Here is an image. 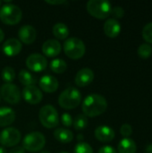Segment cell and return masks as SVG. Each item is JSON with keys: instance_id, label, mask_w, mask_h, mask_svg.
Segmentation results:
<instances>
[{"instance_id": "obj_1", "label": "cell", "mask_w": 152, "mask_h": 153, "mask_svg": "<svg viewBox=\"0 0 152 153\" xmlns=\"http://www.w3.org/2000/svg\"><path fill=\"white\" fill-rule=\"evenodd\" d=\"M108 102L107 100L99 94H90L82 101V109L83 115L87 117H96L107 110Z\"/></svg>"}, {"instance_id": "obj_2", "label": "cell", "mask_w": 152, "mask_h": 153, "mask_svg": "<svg viewBox=\"0 0 152 153\" xmlns=\"http://www.w3.org/2000/svg\"><path fill=\"white\" fill-rule=\"evenodd\" d=\"M82 102V94L75 87H68L64 90L58 97V104L62 108L73 109Z\"/></svg>"}, {"instance_id": "obj_3", "label": "cell", "mask_w": 152, "mask_h": 153, "mask_svg": "<svg viewBox=\"0 0 152 153\" xmlns=\"http://www.w3.org/2000/svg\"><path fill=\"white\" fill-rule=\"evenodd\" d=\"M63 49L65 54L69 58L77 60L84 56L86 51V47L82 39H80L79 38L72 37L65 39L63 46Z\"/></svg>"}, {"instance_id": "obj_4", "label": "cell", "mask_w": 152, "mask_h": 153, "mask_svg": "<svg viewBox=\"0 0 152 153\" xmlns=\"http://www.w3.org/2000/svg\"><path fill=\"white\" fill-rule=\"evenodd\" d=\"M22 18V9L15 4H6L0 7V20L7 25L18 24Z\"/></svg>"}, {"instance_id": "obj_5", "label": "cell", "mask_w": 152, "mask_h": 153, "mask_svg": "<svg viewBox=\"0 0 152 153\" xmlns=\"http://www.w3.org/2000/svg\"><path fill=\"white\" fill-rule=\"evenodd\" d=\"M88 13L97 19H107L111 13V4L106 0H90L86 4Z\"/></svg>"}, {"instance_id": "obj_6", "label": "cell", "mask_w": 152, "mask_h": 153, "mask_svg": "<svg viewBox=\"0 0 152 153\" xmlns=\"http://www.w3.org/2000/svg\"><path fill=\"white\" fill-rule=\"evenodd\" d=\"M46 145V138L39 132L27 134L22 139V148L29 152H40Z\"/></svg>"}, {"instance_id": "obj_7", "label": "cell", "mask_w": 152, "mask_h": 153, "mask_svg": "<svg viewBox=\"0 0 152 153\" xmlns=\"http://www.w3.org/2000/svg\"><path fill=\"white\" fill-rule=\"evenodd\" d=\"M39 118L41 125L47 128H56L59 125L58 112L52 105L43 106L39 112Z\"/></svg>"}, {"instance_id": "obj_8", "label": "cell", "mask_w": 152, "mask_h": 153, "mask_svg": "<svg viewBox=\"0 0 152 153\" xmlns=\"http://www.w3.org/2000/svg\"><path fill=\"white\" fill-rule=\"evenodd\" d=\"M0 96L5 102L11 105H15L20 102L22 92L15 84L4 83L0 88Z\"/></svg>"}, {"instance_id": "obj_9", "label": "cell", "mask_w": 152, "mask_h": 153, "mask_svg": "<svg viewBox=\"0 0 152 153\" xmlns=\"http://www.w3.org/2000/svg\"><path fill=\"white\" fill-rule=\"evenodd\" d=\"M21 133L14 127H7L0 134V143L3 147H15L21 141Z\"/></svg>"}, {"instance_id": "obj_10", "label": "cell", "mask_w": 152, "mask_h": 153, "mask_svg": "<svg viewBox=\"0 0 152 153\" xmlns=\"http://www.w3.org/2000/svg\"><path fill=\"white\" fill-rule=\"evenodd\" d=\"M26 66L31 72L40 73L44 71L47 66V58L40 54L34 53L30 55L26 59Z\"/></svg>"}, {"instance_id": "obj_11", "label": "cell", "mask_w": 152, "mask_h": 153, "mask_svg": "<svg viewBox=\"0 0 152 153\" xmlns=\"http://www.w3.org/2000/svg\"><path fill=\"white\" fill-rule=\"evenodd\" d=\"M22 96L24 101L30 105L39 104L42 100V98H43L42 91L35 85L25 86L22 89Z\"/></svg>"}, {"instance_id": "obj_12", "label": "cell", "mask_w": 152, "mask_h": 153, "mask_svg": "<svg viewBox=\"0 0 152 153\" xmlns=\"http://www.w3.org/2000/svg\"><path fill=\"white\" fill-rule=\"evenodd\" d=\"M22 42L15 38L8 39L2 46V50L4 54L10 57L17 56L22 51Z\"/></svg>"}, {"instance_id": "obj_13", "label": "cell", "mask_w": 152, "mask_h": 153, "mask_svg": "<svg viewBox=\"0 0 152 153\" xmlns=\"http://www.w3.org/2000/svg\"><path fill=\"white\" fill-rule=\"evenodd\" d=\"M18 37L22 43L30 45L35 41L37 38V31L31 25H23L18 31Z\"/></svg>"}, {"instance_id": "obj_14", "label": "cell", "mask_w": 152, "mask_h": 153, "mask_svg": "<svg viewBox=\"0 0 152 153\" xmlns=\"http://www.w3.org/2000/svg\"><path fill=\"white\" fill-rule=\"evenodd\" d=\"M62 50L60 42L56 39H47L42 45V52L47 57H56Z\"/></svg>"}, {"instance_id": "obj_15", "label": "cell", "mask_w": 152, "mask_h": 153, "mask_svg": "<svg viewBox=\"0 0 152 153\" xmlns=\"http://www.w3.org/2000/svg\"><path fill=\"white\" fill-rule=\"evenodd\" d=\"M94 73L90 68H82L75 75L74 82L78 87H85L90 84L94 80Z\"/></svg>"}, {"instance_id": "obj_16", "label": "cell", "mask_w": 152, "mask_h": 153, "mask_svg": "<svg viewBox=\"0 0 152 153\" xmlns=\"http://www.w3.org/2000/svg\"><path fill=\"white\" fill-rule=\"evenodd\" d=\"M39 85L43 91L47 93H52L58 89L59 82L55 76L50 74H46L39 79Z\"/></svg>"}, {"instance_id": "obj_17", "label": "cell", "mask_w": 152, "mask_h": 153, "mask_svg": "<svg viewBox=\"0 0 152 153\" xmlns=\"http://www.w3.org/2000/svg\"><path fill=\"white\" fill-rule=\"evenodd\" d=\"M94 135L96 139L99 142L109 143L112 140H114L116 134H115V131L111 127L108 126H100L96 128L94 132Z\"/></svg>"}, {"instance_id": "obj_18", "label": "cell", "mask_w": 152, "mask_h": 153, "mask_svg": "<svg viewBox=\"0 0 152 153\" xmlns=\"http://www.w3.org/2000/svg\"><path fill=\"white\" fill-rule=\"evenodd\" d=\"M103 28H104L105 34L111 39L116 38L121 32V24L117 20L114 18L108 19L105 22Z\"/></svg>"}, {"instance_id": "obj_19", "label": "cell", "mask_w": 152, "mask_h": 153, "mask_svg": "<svg viewBox=\"0 0 152 153\" xmlns=\"http://www.w3.org/2000/svg\"><path fill=\"white\" fill-rule=\"evenodd\" d=\"M16 118L15 111L8 107L0 108V126L5 127L12 125Z\"/></svg>"}, {"instance_id": "obj_20", "label": "cell", "mask_w": 152, "mask_h": 153, "mask_svg": "<svg viewBox=\"0 0 152 153\" xmlns=\"http://www.w3.org/2000/svg\"><path fill=\"white\" fill-rule=\"evenodd\" d=\"M54 137L60 143L67 144V143H70L73 140V134L71 130L61 127V128H57L55 130Z\"/></svg>"}, {"instance_id": "obj_21", "label": "cell", "mask_w": 152, "mask_h": 153, "mask_svg": "<svg viewBox=\"0 0 152 153\" xmlns=\"http://www.w3.org/2000/svg\"><path fill=\"white\" fill-rule=\"evenodd\" d=\"M117 151L119 153H136L137 146L133 140L130 138H124L118 143Z\"/></svg>"}, {"instance_id": "obj_22", "label": "cell", "mask_w": 152, "mask_h": 153, "mask_svg": "<svg viewBox=\"0 0 152 153\" xmlns=\"http://www.w3.org/2000/svg\"><path fill=\"white\" fill-rule=\"evenodd\" d=\"M53 34L54 36L57 39H66L67 37L69 36V29L67 27V25H65L63 22H57L54 25L53 29H52Z\"/></svg>"}, {"instance_id": "obj_23", "label": "cell", "mask_w": 152, "mask_h": 153, "mask_svg": "<svg viewBox=\"0 0 152 153\" xmlns=\"http://www.w3.org/2000/svg\"><path fill=\"white\" fill-rule=\"evenodd\" d=\"M18 78L20 82L25 86H30V85H34L37 82L36 77L28 70H21L19 74H18Z\"/></svg>"}, {"instance_id": "obj_24", "label": "cell", "mask_w": 152, "mask_h": 153, "mask_svg": "<svg viewBox=\"0 0 152 153\" xmlns=\"http://www.w3.org/2000/svg\"><path fill=\"white\" fill-rule=\"evenodd\" d=\"M49 67L51 71L55 74H63L65 72L67 68V65L65 60L61 58H55L50 62Z\"/></svg>"}, {"instance_id": "obj_25", "label": "cell", "mask_w": 152, "mask_h": 153, "mask_svg": "<svg viewBox=\"0 0 152 153\" xmlns=\"http://www.w3.org/2000/svg\"><path fill=\"white\" fill-rule=\"evenodd\" d=\"M1 77L5 83H12V82H13V80L15 79L14 69L11 66L4 67L1 72Z\"/></svg>"}, {"instance_id": "obj_26", "label": "cell", "mask_w": 152, "mask_h": 153, "mask_svg": "<svg viewBox=\"0 0 152 153\" xmlns=\"http://www.w3.org/2000/svg\"><path fill=\"white\" fill-rule=\"evenodd\" d=\"M73 126L74 129L77 130V131L84 130L87 127V126H88V117L85 115H83V114L78 115L75 117V119L73 120Z\"/></svg>"}, {"instance_id": "obj_27", "label": "cell", "mask_w": 152, "mask_h": 153, "mask_svg": "<svg viewBox=\"0 0 152 153\" xmlns=\"http://www.w3.org/2000/svg\"><path fill=\"white\" fill-rule=\"evenodd\" d=\"M138 56L142 59H148L152 55V47L148 43H143L138 48Z\"/></svg>"}, {"instance_id": "obj_28", "label": "cell", "mask_w": 152, "mask_h": 153, "mask_svg": "<svg viewBox=\"0 0 152 153\" xmlns=\"http://www.w3.org/2000/svg\"><path fill=\"white\" fill-rule=\"evenodd\" d=\"M142 38L148 44H152V22L147 23L142 29Z\"/></svg>"}, {"instance_id": "obj_29", "label": "cell", "mask_w": 152, "mask_h": 153, "mask_svg": "<svg viewBox=\"0 0 152 153\" xmlns=\"http://www.w3.org/2000/svg\"><path fill=\"white\" fill-rule=\"evenodd\" d=\"M74 153H93L92 147L84 142L78 143L74 148Z\"/></svg>"}, {"instance_id": "obj_30", "label": "cell", "mask_w": 152, "mask_h": 153, "mask_svg": "<svg viewBox=\"0 0 152 153\" xmlns=\"http://www.w3.org/2000/svg\"><path fill=\"white\" fill-rule=\"evenodd\" d=\"M110 15H112L114 17V19H116V20L123 18L125 15V10L121 6H115L111 9Z\"/></svg>"}, {"instance_id": "obj_31", "label": "cell", "mask_w": 152, "mask_h": 153, "mask_svg": "<svg viewBox=\"0 0 152 153\" xmlns=\"http://www.w3.org/2000/svg\"><path fill=\"white\" fill-rule=\"evenodd\" d=\"M120 133L125 138H128L133 134V127L129 124H124L120 128Z\"/></svg>"}, {"instance_id": "obj_32", "label": "cell", "mask_w": 152, "mask_h": 153, "mask_svg": "<svg viewBox=\"0 0 152 153\" xmlns=\"http://www.w3.org/2000/svg\"><path fill=\"white\" fill-rule=\"evenodd\" d=\"M61 122L65 126L70 127V126H73V118H72V117H71V115L69 113H64L62 115V117H61Z\"/></svg>"}, {"instance_id": "obj_33", "label": "cell", "mask_w": 152, "mask_h": 153, "mask_svg": "<svg viewBox=\"0 0 152 153\" xmlns=\"http://www.w3.org/2000/svg\"><path fill=\"white\" fill-rule=\"evenodd\" d=\"M99 153H117L115 148L111 147V146H103L99 149Z\"/></svg>"}, {"instance_id": "obj_34", "label": "cell", "mask_w": 152, "mask_h": 153, "mask_svg": "<svg viewBox=\"0 0 152 153\" xmlns=\"http://www.w3.org/2000/svg\"><path fill=\"white\" fill-rule=\"evenodd\" d=\"M46 3L51 5H61V4H66L68 2L66 0H53V1H46Z\"/></svg>"}, {"instance_id": "obj_35", "label": "cell", "mask_w": 152, "mask_h": 153, "mask_svg": "<svg viewBox=\"0 0 152 153\" xmlns=\"http://www.w3.org/2000/svg\"><path fill=\"white\" fill-rule=\"evenodd\" d=\"M9 153H25V150L22 148V146H15L9 152Z\"/></svg>"}, {"instance_id": "obj_36", "label": "cell", "mask_w": 152, "mask_h": 153, "mask_svg": "<svg viewBox=\"0 0 152 153\" xmlns=\"http://www.w3.org/2000/svg\"><path fill=\"white\" fill-rule=\"evenodd\" d=\"M4 39V31L2 30V29H0V43L3 42Z\"/></svg>"}, {"instance_id": "obj_37", "label": "cell", "mask_w": 152, "mask_h": 153, "mask_svg": "<svg viewBox=\"0 0 152 153\" xmlns=\"http://www.w3.org/2000/svg\"><path fill=\"white\" fill-rule=\"evenodd\" d=\"M146 153H152V144H149L146 147Z\"/></svg>"}, {"instance_id": "obj_38", "label": "cell", "mask_w": 152, "mask_h": 153, "mask_svg": "<svg viewBox=\"0 0 152 153\" xmlns=\"http://www.w3.org/2000/svg\"><path fill=\"white\" fill-rule=\"evenodd\" d=\"M77 140H78L80 143H82V142L83 141V134H79L77 135Z\"/></svg>"}, {"instance_id": "obj_39", "label": "cell", "mask_w": 152, "mask_h": 153, "mask_svg": "<svg viewBox=\"0 0 152 153\" xmlns=\"http://www.w3.org/2000/svg\"><path fill=\"white\" fill-rule=\"evenodd\" d=\"M0 153H7V152H6V150H5L4 147L0 146Z\"/></svg>"}, {"instance_id": "obj_40", "label": "cell", "mask_w": 152, "mask_h": 153, "mask_svg": "<svg viewBox=\"0 0 152 153\" xmlns=\"http://www.w3.org/2000/svg\"><path fill=\"white\" fill-rule=\"evenodd\" d=\"M39 153H51V152H49L48 151H42V152H40Z\"/></svg>"}, {"instance_id": "obj_41", "label": "cell", "mask_w": 152, "mask_h": 153, "mask_svg": "<svg viewBox=\"0 0 152 153\" xmlns=\"http://www.w3.org/2000/svg\"><path fill=\"white\" fill-rule=\"evenodd\" d=\"M59 153H68V152H61Z\"/></svg>"}, {"instance_id": "obj_42", "label": "cell", "mask_w": 152, "mask_h": 153, "mask_svg": "<svg viewBox=\"0 0 152 153\" xmlns=\"http://www.w3.org/2000/svg\"><path fill=\"white\" fill-rule=\"evenodd\" d=\"M1 4H2V2L0 1V6H1Z\"/></svg>"}, {"instance_id": "obj_43", "label": "cell", "mask_w": 152, "mask_h": 153, "mask_svg": "<svg viewBox=\"0 0 152 153\" xmlns=\"http://www.w3.org/2000/svg\"><path fill=\"white\" fill-rule=\"evenodd\" d=\"M0 100H1V96H0Z\"/></svg>"}]
</instances>
